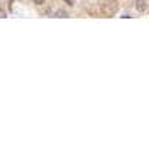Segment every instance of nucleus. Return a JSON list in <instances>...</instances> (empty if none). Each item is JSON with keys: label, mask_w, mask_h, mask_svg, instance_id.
Listing matches in <instances>:
<instances>
[{"label": "nucleus", "mask_w": 149, "mask_h": 145, "mask_svg": "<svg viewBox=\"0 0 149 145\" xmlns=\"http://www.w3.org/2000/svg\"><path fill=\"white\" fill-rule=\"evenodd\" d=\"M100 9L105 15H113L117 10V0H100Z\"/></svg>", "instance_id": "f257e3e1"}, {"label": "nucleus", "mask_w": 149, "mask_h": 145, "mask_svg": "<svg viewBox=\"0 0 149 145\" xmlns=\"http://www.w3.org/2000/svg\"><path fill=\"white\" fill-rule=\"evenodd\" d=\"M136 10L139 12V14H142V12H146L148 10V3H146V0H136Z\"/></svg>", "instance_id": "f03ea898"}, {"label": "nucleus", "mask_w": 149, "mask_h": 145, "mask_svg": "<svg viewBox=\"0 0 149 145\" xmlns=\"http://www.w3.org/2000/svg\"><path fill=\"white\" fill-rule=\"evenodd\" d=\"M56 15H59V17H68V14L63 12V10H58V12H56Z\"/></svg>", "instance_id": "7ed1b4c3"}, {"label": "nucleus", "mask_w": 149, "mask_h": 145, "mask_svg": "<svg viewBox=\"0 0 149 145\" xmlns=\"http://www.w3.org/2000/svg\"><path fill=\"white\" fill-rule=\"evenodd\" d=\"M7 17V14H5V10H2L0 9V19H5Z\"/></svg>", "instance_id": "20e7f679"}, {"label": "nucleus", "mask_w": 149, "mask_h": 145, "mask_svg": "<svg viewBox=\"0 0 149 145\" xmlns=\"http://www.w3.org/2000/svg\"><path fill=\"white\" fill-rule=\"evenodd\" d=\"M32 2H34V3H37V5H42V3H44V0H32Z\"/></svg>", "instance_id": "39448f33"}, {"label": "nucleus", "mask_w": 149, "mask_h": 145, "mask_svg": "<svg viewBox=\"0 0 149 145\" xmlns=\"http://www.w3.org/2000/svg\"><path fill=\"white\" fill-rule=\"evenodd\" d=\"M65 2L68 3V5H70V7H71V5H74V2H73V0H65Z\"/></svg>", "instance_id": "423d86ee"}]
</instances>
